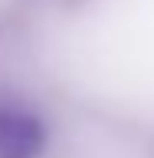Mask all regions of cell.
Listing matches in <instances>:
<instances>
[{
	"label": "cell",
	"instance_id": "cell-1",
	"mask_svg": "<svg viewBox=\"0 0 154 158\" xmlns=\"http://www.w3.org/2000/svg\"><path fill=\"white\" fill-rule=\"evenodd\" d=\"M47 121L17 101H0V158H44Z\"/></svg>",
	"mask_w": 154,
	"mask_h": 158
}]
</instances>
